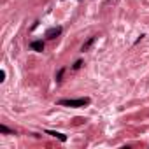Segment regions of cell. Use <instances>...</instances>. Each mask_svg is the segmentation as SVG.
<instances>
[{"instance_id":"6","label":"cell","mask_w":149,"mask_h":149,"mask_svg":"<svg viewBox=\"0 0 149 149\" xmlns=\"http://www.w3.org/2000/svg\"><path fill=\"white\" fill-rule=\"evenodd\" d=\"M63 74H65V68H60V70L56 72V76H54V81H56L58 84L61 83V77H63Z\"/></svg>"},{"instance_id":"5","label":"cell","mask_w":149,"mask_h":149,"mask_svg":"<svg viewBox=\"0 0 149 149\" xmlns=\"http://www.w3.org/2000/svg\"><path fill=\"white\" fill-rule=\"evenodd\" d=\"M46 133H47V135L56 137V139H58V140H61V142H65V140H67V137H65L63 133H58V132H53V130H46Z\"/></svg>"},{"instance_id":"2","label":"cell","mask_w":149,"mask_h":149,"mask_svg":"<svg viewBox=\"0 0 149 149\" xmlns=\"http://www.w3.org/2000/svg\"><path fill=\"white\" fill-rule=\"evenodd\" d=\"M60 33H61V26H53V28H49V30L46 32V37H47L49 40H53V39L60 37Z\"/></svg>"},{"instance_id":"9","label":"cell","mask_w":149,"mask_h":149,"mask_svg":"<svg viewBox=\"0 0 149 149\" xmlns=\"http://www.w3.org/2000/svg\"><path fill=\"white\" fill-rule=\"evenodd\" d=\"M4 79H6V70L0 72V81H4Z\"/></svg>"},{"instance_id":"7","label":"cell","mask_w":149,"mask_h":149,"mask_svg":"<svg viewBox=\"0 0 149 149\" xmlns=\"http://www.w3.org/2000/svg\"><path fill=\"white\" fill-rule=\"evenodd\" d=\"M0 133H9V135H14V130L7 128L6 125H0Z\"/></svg>"},{"instance_id":"1","label":"cell","mask_w":149,"mask_h":149,"mask_svg":"<svg viewBox=\"0 0 149 149\" xmlns=\"http://www.w3.org/2000/svg\"><path fill=\"white\" fill-rule=\"evenodd\" d=\"M90 98H63V100H58V105H63V107H86L90 105Z\"/></svg>"},{"instance_id":"3","label":"cell","mask_w":149,"mask_h":149,"mask_svg":"<svg viewBox=\"0 0 149 149\" xmlns=\"http://www.w3.org/2000/svg\"><path fill=\"white\" fill-rule=\"evenodd\" d=\"M30 47L37 53H42L44 51V40H33V42H30Z\"/></svg>"},{"instance_id":"8","label":"cell","mask_w":149,"mask_h":149,"mask_svg":"<svg viewBox=\"0 0 149 149\" xmlns=\"http://www.w3.org/2000/svg\"><path fill=\"white\" fill-rule=\"evenodd\" d=\"M81 65H83V61H81V60H77L76 63H74V67H72V68H74V70H77V68H81Z\"/></svg>"},{"instance_id":"4","label":"cell","mask_w":149,"mask_h":149,"mask_svg":"<svg viewBox=\"0 0 149 149\" xmlns=\"http://www.w3.org/2000/svg\"><path fill=\"white\" fill-rule=\"evenodd\" d=\"M95 40H97V35H93V37H90V39H88V40H86V42L83 44V47H81V51H83V53H84V51H90V47L93 46V42H95Z\"/></svg>"}]
</instances>
